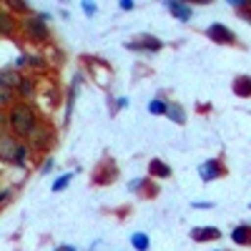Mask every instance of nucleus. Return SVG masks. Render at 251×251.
<instances>
[{
	"label": "nucleus",
	"mask_w": 251,
	"mask_h": 251,
	"mask_svg": "<svg viewBox=\"0 0 251 251\" xmlns=\"http://www.w3.org/2000/svg\"><path fill=\"white\" fill-rule=\"evenodd\" d=\"M35 126H38V116L30 103H15L10 108V128L15 136L28 138L35 131Z\"/></svg>",
	"instance_id": "obj_1"
},
{
	"label": "nucleus",
	"mask_w": 251,
	"mask_h": 251,
	"mask_svg": "<svg viewBox=\"0 0 251 251\" xmlns=\"http://www.w3.org/2000/svg\"><path fill=\"white\" fill-rule=\"evenodd\" d=\"M28 141H30V146L33 149H38V151H46V149H50L53 146V128H48L46 123H38L35 126V131L28 136Z\"/></svg>",
	"instance_id": "obj_2"
},
{
	"label": "nucleus",
	"mask_w": 251,
	"mask_h": 251,
	"mask_svg": "<svg viewBox=\"0 0 251 251\" xmlns=\"http://www.w3.org/2000/svg\"><path fill=\"white\" fill-rule=\"evenodd\" d=\"M206 35L214 40V43H224V46H234L236 43V33L231 28H226L221 23H211L206 28Z\"/></svg>",
	"instance_id": "obj_3"
},
{
	"label": "nucleus",
	"mask_w": 251,
	"mask_h": 251,
	"mask_svg": "<svg viewBox=\"0 0 251 251\" xmlns=\"http://www.w3.org/2000/svg\"><path fill=\"white\" fill-rule=\"evenodd\" d=\"M199 176H201V181H203V183L221 178V176H224V166H221V161H219V158L203 161V163L199 166Z\"/></svg>",
	"instance_id": "obj_4"
},
{
	"label": "nucleus",
	"mask_w": 251,
	"mask_h": 251,
	"mask_svg": "<svg viewBox=\"0 0 251 251\" xmlns=\"http://www.w3.org/2000/svg\"><path fill=\"white\" fill-rule=\"evenodd\" d=\"M23 30H25L33 40H46V38H48V28H46L43 20H38V15H35V18H25Z\"/></svg>",
	"instance_id": "obj_5"
},
{
	"label": "nucleus",
	"mask_w": 251,
	"mask_h": 251,
	"mask_svg": "<svg viewBox=\"0 0 251 251\" xmlns=\"http://www.w3.org/2000/svg\"><path fill=\"white\" fill-rule=\"evenodd\" d=\"M191 239L194 241H219L221 239V231L216 226H196V228H191Z\"/></svg>",
	"instance_id": "obj_6"
},
{
	"label": "nucleus",
	"mask_w": 251,
	"mask_h": 251,
	"mask_svg": "<svg viewBox=\"0 0 251 251\" xmlns=\"http://www.w3.org/2000/svg\"><path fill=\"white\" fill-rule=\"evenodd\" d=\"M126 48H131V50H161L163 43L158 38H151V35H143L141 40H133V43H126Z\"/></svg>",
	"instance_id": "obj_7"
},
{
	"label": "nucleus",
	"mask_w": 251,
	"mask_h": 251,
	"mask_svg": "<svg viewBox=\"0 0 251 251\" xmlns=\"http://www.w3.org/2000/svg\"><path fill=\"white\" fill-rule=\"evenodd\" d=\"M166 10H169L171 15H176L178 20H183V23H188V20L194 18V8L186 5V3H178V0H171V3H166Z\"/></svg>",
	"instance_id": "obj_8"
},
{
	"label": "nucleus",
	"mask_w": 251,
	"mask_h": 251,
	"mask_svg": "<svg viewBox=\"0 0 251 251\" xmlns=\"http://www.w3.org/2000/svg\"><path fill=\"white\" fill-rule=\"evenodd\" d=\"M231 241L239 246H251V226L249 224H239L231 231Z\"/></svg>",
	"instance_id": "obj_9"
},
{
	"label": "nucleus",
	"mask_w": 251,
	"mask_h": 251,
	"mask_svg": "<svg viewBox=\"0 0 251 251\" xmlns=\"http://www.w3.org/2000/svg\"><path fill=\"white\" fill-rule=\"evenodd\" d=\"M15 28H18V23H15L13 13L0 8V35H13V33H15Z\"/></svg>",
	"instance_id": "obj_10"
},
{
	"label": "nucleus",
	"mask_w": 251,
	"mask_h": 251,
	"mask_svg": "<svg viewBox=\"0 0 251 251\" xmlns=\"http://www.w3.org/2000/svg\"><path fill=\"white\" fill-rule=\"evenodd\" d=\"M231 88H234V96L249 98V96H251V75H239V78L231 83Z\"/></svg>",
	"instance_id": "obj_11"
},
{
	"label": "nucleus",
	"mask_w": 251,
	"mask_h": 251,
	"mask_svg": "<svg viewBox=\"0 0 251 251\" xmlns=\"http://www.w3.org/2000/svg\"><path fill=\"white\" fill-rule=\"evenodd\" d=\"M149 174L156 176V178H169V176H171V166H169V163H163L161 158H151V163H149Z\"/></svg>",
	"instance_id": "obj_12"
},
{
	"label": "nucleus",
	"mask_w": 251,
	"mask_h": 251,
	"mask_svg": "<svg viewBox=\"0 0 251 251\" xmlns=\"http://www.w3.org/2000/svg\"><path fill=\"white\" fill-rule=\"evenodd\" d=\"M98 186H103V183H111V181H116V166L111 163L108 166V161L103 163V169H98L96 171V178H93Z\"/></svg>",
	"instance_id": "obj_13"
},
{
	"label": "nucleus",
	"mask_w": 251,
	"mask_h": 251,
	"mask_svg": "<svg viewBox=\"0 0 251 251\" xmlns=\"http://www.w3.org/2000/svg\"><path fill=\"white\" fill-rule=\"evenodd\" d=\"M15 149H18V143H15L10 136H0V158L13 161V156H15Z\"/></svg>",
	"instance_id": "obj_14"
},
{
	"label": "nucleus",
	"mask_w": 251,
	"mask_h": 251,
	"mask_svg": "<svg viewBox=\"0 0 251 251\" xmlns=\"http://www.w3.org/2000/svg\"><path fill=\"white\" fill-rule=\"evenodd\" d=\"M131 246H133L136 251H149V246H151V239L146 236L143 231H136V234H131Z\"/></svg>",
	"instance_id": "obj_15"
},
{
	"label": "nucleus",
	"mask_w": 251,
	"mask_h": 251,
	"mask_svg": "<svg viewBox=\"0 0 251 251\" xmlns=\"http://www.w3.org/2000/svg\"><path fill=\"white\" fill-rule=\"evenodd\" d=\"M166 116H169L174 123H178V126H183V123H186V113H183V108H181V106H176V103H171V106H169Z\"/></svg>",
	"instance_id": "obj_16"
},
{
	"label": "nucleus",
	"mask_w": 251,
	"mask_h": 251,
	"mask_svg": "<svg viewBox=\"0 0 251 251\" xmlns=\"http://www.w3.org/2000/svg\"><path fill=\"white\" fill-rule=\"evenodd\" d=\"M10 163L20 166V169H25V166H28V149H25V146H18V149H15V156H13Z\"/></svg>",
	"instance_id": "obj_17"
},
{
	"label": "nucleus",
	"mask_w": 251,
	"mask_h": 251,
	"mask_svg": "<svg viewBox=\"0 0 251 251\" xmlns=\"http://www.w3.org/2000/svg\"><path fill=\"white\" fill-rule=\"evenodd\" d=\"M149 111H151L153 116H166V111H169V103L161 100V98H153V100L149 103Z\"/></svg>",
	"instance_id": "obj_18"
},
{
	"label": "nucleus",
	"mask_w": 251,
	"mask_h": 251,
	"mask_svg": "<svg viewBox=\"0 0 251 251\" xmlns=\"http://www.w3.org/2000/svg\"><path fill=\"white\" fill-rule=\"evenodd\" d=\"M71 181H73V174H71V171H68V174H63L60 178H55V181H53V191H55V194H60L63 188H68V183H71Z\"/></svg>",
	"instance_id": "obj_19"
},
{
	"label": "nucleus",
	"mask_w": 251,
	"mask_h": 251,
	"mask_svg": "<svg viewBox=\"0 0 251 251\" xmlns=\"http://www.w3.org/2000/svg\"><path fill=\"white\" fill-rule=\"evenodd\" d=\"M0 75H3V83H5V86H10V88H18L20 80H23L15 71H5V73H0Z\"/></svg>",
	"instance_id": "obj_20"
},
{
	"label": "nucleus",
	"mask_w": 251,
	"mask_h": 251,
	"mask_svg": "<svg viewBox=\"0 0 251 251\" xmlns=\"http://www.w3.org/2000/svg\"><path fill=\"white\" fill-rule=\"evenodd\" d=\"M18 93L23 96V98H30V96L35 93V86H33V80H28V78H23V80H20V86H18Z\"/></svg>",
	"instance_id": "obj_21"
},
{
	"label": "nucleus",
	"mask_w": 251,
	"mask_h": 251,
	"mask_svg": "<svg viewBox=\"0 0 251 251\" xmlns=\"http://www.w3.org/2000/svg\"><path fill=\"white\" fill-rule=\"evenodd\" d=\"M10 88H0V108H3V106H8V103H10Z\"/></svg>",
	"instance_id": "obj_22"
},
{
	"label": "nucleus",
	"mask_w": 251,
	"mask_h": 251,
	"mask_svg": "<svg viewBox=\"0 0 251 251\" xmlns=\"http://www.w3.org/2000/svg\"><path fill=\"white\" fill-rule=\"evenodd\" d=\"M10 126V113H5L3 108H0V131H5Z\"/></svg>",
	"instance_id": "obj_23"
},
{
	"label": "nucleus",
	"mask_w": 251,
	"mask_h": 251,
	"mask_svg": "<svg viewBox=\"0 0 251 251\" xmlns=\"http://www.w3.org/2000/svg\"><path fill=\"white\" fill-rule=\"evenodd\" d=\"M80 8H83V13H86L88 18H91V15H96V10H98V5H96V3H80Z\"/></svg>",
	"instance_id": "obj_24"
},
{
	"label": "nucleus",
	"mask_w": 251,
	"mask_h": 251,
	"mask_svg": "<svg viewBox=\"0 0 251 251\" xmlns=\"http://www.w3.org/2000/svg\"><path fill=\"white\" fill-rule=\"evenodd\" d=\"M8 10H28V5L20 3V0H10V3H8Z\"/></svg>",
	"instance_id": "obj_25"
},
{
	"label": "nucleus",
	"mask_w": 251,
	"mask_h": 251,
	"mask_svg": "<svg viewBox=\"0 0 251 251\" xmlns=\"http://www.w3.org/2000/svg\"><path fill=\"white\" fill-rule=\"evenodd\" d=\"M53 166H55V161H53V158H46V163H43V169H40V174H43V176L50 174V171H53Z\"/></svg>",
	"instance_id": "obj_26"
},
{
	"label": "nucleus",
	"mask_w": 251,
	"mask_h": 251,
	"mask_svg": "<svg viewBox=\"0 0 251 251\" xmlns=\"http://www.w3.org/2000/svg\"><path fill=\"white\" fill-rule=\"evenodd\" d=\"M13 199V191H10V188H3V191H0V206H3L5 201H10Z\"/></svg>",
	"instance_id": "obj_27"
},
{
	"label": "nucleus",
	"mask_w": 251,
	"mask_h": 251,
	"mask_svg": "<svg viewBox=\"0 0 251 251\" xmlns=\"http://www.w3.org/2000/svg\"><path fill=\"white\" fill-rule=\"evenodd\" d=\"M131 191H141V188H143V178H138V181H131Z\"/></svg>",
	"instance_id": "obj_28"
},
{
	"label": "nucleus",
	"mask_w": 251,
	"mask_h": 251,
	"mask_svg": "<svg viewBox=\"0 0 251 251\" xmlns=\"http://www.w3.org/2000/svg\"><path fill=\"white\" fill-rule=\"evenodd\" d=\"M214 203H208V201H194V208H211Z\"/></svg>",
	"instance_id": "obj_29"
},
{
	"label": "nucleus",
	"mask_w": 251,
	"mask_h": 251,
	"mask_svg": "<svg viewBox=\"0 0 251 251\" xmlns=\"http://www.w3.org/2000/svg\"><path fill=\"white\" fill-rule=\"evenodd\" d=\"M121 10H133V0H123V3H121Z\"/></svg>",
	"instance_id": "obj_30"
},
{
	"label": "nucleus",
	"mask_w": 251,
	"mask_h": 251,
	"mask_svg": "<svg viewBox=\"0 0 251 251\" xmlns=\"http://www.w3.org/2000/svg\"><path fill=\"white\" fill-rule=\"evenodd\" d=\"M53 251H75V246H71V244H63V246H58V249H53Z\"/></svg>",
	"instance_id": "obj_31"
},
{
	"label": "nucleus",
	"mask_w": 251,
	"mask_h": 251,
	"mask_svg": "<svg viewBox=\"0 0 251 251\" xmlns=\"http://www.w3.org/2000/svg\"><path fill=\"white\" fill-rule=\"evenodd\" d=\"M116 106H118V108H126V106H128V100H126V98H118Z\"/></svg>",
	"instance_id": "obj_32"
},
{
	"label": "nucleus",
	"mask_w": 251,
	"mask_h": 251,
	"mask_svg": "<svg viewBox=\"0 0 251 251\" xmlns=\"http://www.w3.org/2000/svg\"><path fill=\"white\" fill-rule=\"evenodd\" d=\"M0 86H3V75H0Z\"/></svg>",
	"instance_id": "obj_33"
},
{
	"label": "nucleus",
	"mask_w": 251,
	"mask_h": 251,
	"mask_svg": "<svg viewBox=\"0 0 251 251\" xmlns=\"http://www.w3.org/2000/svg\"><path fill=\"white\" fill-rule=\"evenodd\" d=\"M249 8H251V3H249Z\"/></svg>",
	"instance_id": "obj_34"
},
{
	"label": "nucleus",
	"mask_w": 251,
	"mask_h": 251,
	"mask_svg": "<svg viewBox=\"0 0 251 251\" xmlns=\"http://www.w3.org/2000/svg\"><path fill=\"white\" fill-rule=\"evenodd\" d=\"M249 206H251V203H249Z\"/></svg>",
	"instance_id": "obj_35"
}]
</instances>
